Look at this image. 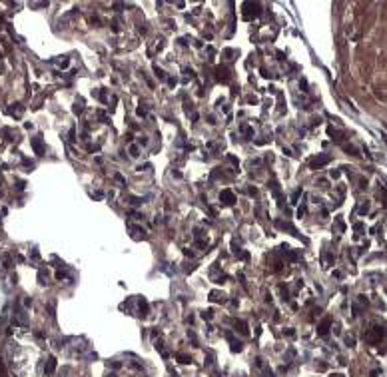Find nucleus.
I'll return each mask as SVG.
<instances>
[{"label": "nucleus", "mask_w": 387, "mask_h": 377, "mask_svg": "<svg viewBox=\"0 0 387 377\" xmlns=\"http://www.w3.org/2000/svg\"><path fill=\"white\" fill-rule=\"evenodd\" d=\"M202 317H204V319H212V317H214V311H212V309H208V311H204V313H202Z\"/></svg>", "instance_id": "4468645a"}, {"label": "nucleus", "mask_w": 387, "mask_h": 377, "mask_svg": "<svg viewBox=\"0 0 387 377\" xmlns=\"http://www.w3.org/2000/svg\"><path fill=\"white\" fill-rule=\"evenodd\" d=\"M225 337L230 339V343H232V351H242V343L240 341H236L234 339V335L232 333H225Z\"/></svg>", "instance_id": "6e6552de"}, {"label": "nucleus", "mask_w": 387, "mask_h": 377, "mask_svg": "<svg viewBox=\"0 0 387 377\" xmlns=\"http://www.w3.org/2000/svg\"><path fill=\"white\" fill-rule=\"evenodd\" d=\"M82 110H84L82 102H76V106H74V114H82Z\"/></svg>", "instance_id": "ddd939ff"}, {"label": "nucleus", "mask_w": 387, "mask_h": 377, "mask_svg": "<svg viewBox=\"0 0 387 377\" xmlns=\"http://www.w3.org/2000/svg\"><path fill=\"white\" fill-rule=\"evenodd\" d=\"M32 148H34V152L40 156L44 152V148H42V138L40 136H36V138H32Z\"/></svg>", "instance_id": "0eeeda50"}, {"label": "nucleus", "mask_w": 387, "mask_h": 377, "mask_svg": "<svg viewBox=\"0 0 387 377\" xmlns=\"http://www.w3.org/2000/svg\"><path fill=\"white\" fill-rule=\"evenodd\" d=\"M219 200H221L225 206H234V204H236V196H234V192H232V190H221Z\"/></svg>", "instance_id": "f257e3e1"}, {"label": "nucleus", "mask_w": 387, "mask_h": 377, "mask_svg": "<svg viewBox=\"0 0 387 377\" xmlns=\"http://www.w3.org/2000/svg\"><path fill=\"white\" fill-rule=\"evenodd\" d=\"M130 154L136 158V156H138V148H136V146H132V148H130Z\"/></svg>", "instance_id": "a211bd4d"}, {"label": "nucleus", "mask_w": 387, "mask_h": 377, "mask_svg": "<svg viewBox=\"0 0 387 377\" xmlns=\"http://www.w3.org/2000/svg\"><path fill=\"white\" fill-rule=\"evenodd\" d=\"M54 369H56V359H54V357H48V363H46V373H48V375H52V373H54Z\"/></svg>", "instance_id": "1a4fd4ad"}, {"label": "nucleus", "mask_w": 387, "mask_h": 377, "mask_svg": "<svg viewBox=\"0 0 387 377\" xmlns=\"http://www.w3.org/2000/svg\"><path fill=\"white\" fill-rule=\"evenodd\" d=\"M240 257H242V259H248V257H250V253H248V251H242V253H240Z\"/></svg>", "instance_id": "412c9836"}, {"label": "nucleus", "mask_w": 387, "mask_h": 377, "mask_svg": "<svg viewBox=\"0 0 387 377\" xmlns=\"http://www.w3.org/2000/svg\"><path fill=\"white\" fill-rule=\"evenodd\" d=\"M369 343H377V341H381L383 339V327H373V331L365 337Z\"/></svg>", "instance_id": "f03ea898"}, {"label": "nucleus", "mask_w": 387, "mask_h": 377, "mask_svg": "<svg viewBox=\"0 0 387 377\" xmlns=\"http://www.w3.org/2000/svg\"><path fill=\"white\" fill-rule=\"evenodd\" d=\"M176 359H180L182 363H192V357H190V355H186V353H178V355H176Z\"/></svg>", "instance_id": "9b49d317"}, {"label": "nucleus", "mask_w": 387, "mask_h": 377, "mask_svg": "<svg viewBox=\"0 0 387 377\" xmlns=\"http://www.w3.org/2000/svg\"><path fill=\"white\" fill-rule=\"evenodd\" d=\"M369 211V204H363L361 208H359V213H367Z\"/></svg>", "instance_id": "2eb2a0df"}, {"label": "nucleus", "mask_w": 387, "mask_h": 377, "mask_svg": "<svg viewBox=\"0 0 387 377\" xmlns=\"http://www.w3.org/2000/svg\"><path fill=\"white\" fill-rule=\"evenodd\" d=\"M263 377H273V371H271V369H265V371H263Z\"/></svg>", "instance_id": "aec40b11"}, {"label": "nucleus", "mask_w": 387, "mask_h": 377, "mask_svg": "<svg viewBox=\"0 0 387 377\" xmlns=\"http://www.w3.org/2000/svg\"><path fill=\"white\" fill-rule=\"evenodd\" d=\"M156 76H158V78H166V74H164V72H162L158 66H156Z\"/></svg>", "instance_id": "dca6fc26"}, {"label": "nucleus", "mask_w": 387, "mask_h": 377, "mask_svg": "<svg viewBox=\"0 0 387 377\" xmlns=\"http://www.w3.org/2000/svg\"><path fill=\"white\" fill-rule=\"evenodd\" d=\"M345 341H347V345H349V347H351V345H353V343H355V339H353V337H347V339H345Z\"/></svg>", "instance_id": "4be33fe9"}, {"label": "nucleus", "mask_w": 387, "mask_h": 377, "mask_svg": "<svg viewBox=\"0 0 387 377\" xmlns=\"http://www.w3.org/2000/svg\"><path fill=\"white\" fill-rule=\"evenodd\" d=\"M329 325H331V321H329V319L321 321V323H319V327H317V335L325 337V335H327V331H329Z\"/></svg>", "instance_id": "423d86ee"}, {"label": "nucleus", "mask_w": 387, "mask_h": 377, "mask_svg": "<svg viewBox=\"0 0 387 377\" xmlns=\"http://www.w3.org/2000/svg\"><path fill=\"white\" fill-rule=\"evenodd\" d=\"M275 226H277L279 230H287V232H291L293 236H300V234H297V230H295L291 224H287V221H279V219H277V221H275Z\"/></svg>", "instance_id": "39448f33"}, {"label": "nucleus", "mask_w": 387, "mask_h": 377, "mask_svg": "<svg viewBox=\"0 0 387 377\" xmlns=\"http://www.w3.org/2000/svg\"><path fill=\"white\" fill-rule=\"evenodd\" d=\"M64 277H66V271H58L56 273V279H64Z\"/></svg>", "instance_id": "6ab92c4d"}, {"label": "nucleus", "mask_w": 387, "mask_h": 377, "mask_svg": "<svg viewBox=\"0 0 387 377\" xmlns=\"http://www.w3.org/2000/svg\"><path fill=\"white\" fill-rule=\"evenodd\" d=\"M210 299H212V301H223V295L217 293V292H212L210 293Z\"/></svg>", "instance_id": "f8f14e48"}, {"label": "nucleus", "mask_w": 387, "mask_h": 377, "mask_svg": "<svg viewBox=\"0 0 387 377\" xmlns=\"http://www.w3.org/2000/svg\"><path fill=\"white\" fill-rule=\"evenodd\" d=\"M184 74H188V76H190V78H194V76H196V74H194V70H192V68H186V70H184Z\"/></svg>", "instance_id": "f3484780"}, {"label": "nucleus", "mask_w": 387, "mask_h": 377, "mask_svg": "<svg viewBox=\"0 0 387 377\" xmlns=\"http://www.w3.org/2000/svg\"><path fill=\"white\" fill-rule=\"evenodd\" d=\"M138 116H146V110H144V108H138Z\"/></svg>", "instance_id": "5701e85b"}, {"label": "nucleus", "mask_w": 387, "mask_h": 377, "mask_svg": "<svg viewBox=\"0 0 387 377\" xmlns=\"http://www.w3.org/2000/svg\"><path fill=\"white\" fill-rule=\"evenodd\" d=\"M331 377H343V375H339V373H335V375H331Z\"/></svg>", "instance_id": "393cba45"}, {"label": "nucleus", "mask_w": 387, "mask_h": 377, "mask_svg": "<svg viewBox=\"0 0 387 377\" xmlns=\"http://www.w3.org/2000/svg\"><path fill=\"white\" fill-rule=\"evenodd\" d=\"M215 74H217L215 78H217L219 82H227V80H230V72H227V68H221V66H219V68L215 70Z\"/></svg>", "instance_id": "20e7f679"}, {"label": "nucleus", "mask_w": 387, "mask_h": 377, "mask_svg": "<svg viewBox=\"0 0 387 377\" xmlns=\"http://www.w3.org/2000/svg\"><path fill=\"white\" fill-rule=\"evenodd\" d=\"M359 301H361V303H365V305H367V297H365V295H359Z\"/></svg>", "instance_id": "b1692460"}, {"label": "nucleus", "mask_w": 387, "mask_h": 377, "mask_svg": "<svg viewBox=\"0 0 387 377\" xmlns=\"http://www.w3.org/2000/svg\"><path fill=\"white\" fill-rule=\"evenodd\" d=\"M327 162H329V156H325V154H323V156H317V158L311 160V168H321V166H325Z\"/></svg>", "instance_id": "7ed1b4c3"}, {"label": "nucleus", "mask_w": 387, "mask_h": 377, "mask_svg": "<svg viewBox=\"0 0 387 377\" xmlns=\"http://www.w3.org/2000/svg\"><path fill=\"white\" fill-rule=\"evenodd\" d=\"M236 329H240L242 333H248V323L240 319V321H236Z\"/></svg>", "instance_id": "9d476101"}]
</instances>
